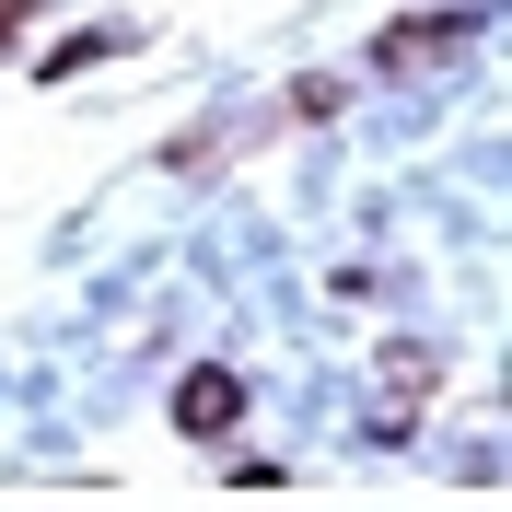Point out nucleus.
<instances>
[{"mask_svg": "<svg viewBox=\"0 0 512 512\" xmlns=\"http://www.w3.org/2000/svg\"><path fill=\"white\" fill-rule=\"evenodd\" d=\"M175 419H187V431H222V419H233V384H222V373L187 384V396H175Z\"/></svg>", "mask_w": 512, "mask_h": 512, "instance_id": "nucleus-1", "label": "nucleus"}]
</instances>
